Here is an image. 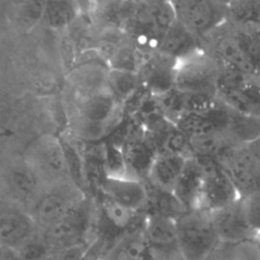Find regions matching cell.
<instances>
[{"mask_svg":"<svg viewBox=\"0 0 260 260\" xmlns=\"http://www.w3.org/2000/svg\"><path fill=\"white\" fill-rule=\"evenodd\" d=\"M122 102L107 86L78 94L74 110V125L86 139H98L111 131L121 120Z\"/></svg>","mask_w":260,"mask_h":260,"instance_id":"1","label":"cell"},{"mask_svg":"<svg viewBox=\"0 0 260 260\" xmlns=\"http://www.w3.org/2000/svg\"><path fill=\"white\" fill-rule=\"evenodd\" d=\"M175 20L172 1L141 2L131 21L132 46L144 58L156 53Z\"/></svg>","mask_w":260,"mask_h":260,"instance_id":"2","label":"cell"},{"mask_svg":"<svg viewBox=\"0 0 260 260\" xmlns=\"http://www.w3.org/2000/svg\"><path fill=\"white\" fill-rule=\"evenodd\" d=\"M175 224L186 260H206L220 242L210 212L203 208L186 210L175 220Z\"/></svg>","mask_w":260,"mask_h":260,"instance_id":"3","label":"cell"},{"mask_svg":"<svg viewBox=\"0 0 260 260\" xmlns=\"http://www.w3.org/2000/svg\"><path fill=\"white\" fill-rule=\"evenodd\" d=\"M22 157L37 174L44 188L71 181L62 138L42 134L27 145Z\"/></svg>","mask_w":260,"mask_h":260,"instance_id":"4","label":"cell"},{"mask_svg":"<svg viewBox=\"0 0 260 260\" xmlns=\"http://www.w3.org/2000/svg\"><path fill=\"white\" fill-rule=\"evenodd\" d=\"M202 51L214 58L222 67L256 74L254 61L240 28L228 21L201 40Z\"/></svg>","mask_w":260,"mask_h":260,"instance_id":"5","label":"cell"},{"mask_svg":"<svg viewBox=\"0 0 260 260\" xmlns=\"http://www.w3.org/2000/svg\"><path fill=\"white\" fill-rule=\"evenodd\" d=\"M94 221L90 206L85 199L69 214L40 232L49 250L59 253L65 249L91 243Z\"/></svg>","mask_w":260,"mask_h":260,"instance_id":"6","label":"cell"},{"mask_svg":"<svg viewBox=\"0 0 260 260\" xmlns=\"http://www.w3.org/2000/svg\"><path fill=\"white\" fill-rule=\"evenodd\" d=\"M217 98L238 114L260 118V76L222 67Z\"/></svg>","mask_w":260,"mask_h":260,"instance_id":"7","label":"cell"},{"mask_svg":"<svg viewBox=\"0 0 260 260\" xmlns=\"http://www.w3.org/2000/svg\"><path fill=\"white\" fill-rule=\"evenodd\" d=\"M85 199L81 188L69 181L44 188L27 212L41 232L65 217Z\"/></svg>","mask_w":260,"mask_h":260,"instance_id":"8","label":"cell"},{"mask_svg":"<svg viewBox=\"0 0 260 260\" xmlns=\"http://www.w3.org/2000/svg\"><path fill=\"white\" fill-rule=\"evenodd\" d=\"M222 66L210 55L200 51L178 62L174 88L189 93L217 95V85Z\"/></svg>","mask_w":260,"mask_h":260,"instance_id":"9","label":"cell"},{"mask_svg":"<svg viewBox=\"0 0 260 260\" xmlns=\"http://www.w3.org/2000/svg\"><path fill=\"white\" fill-rule=\"evenodd\" d=\"M178 23L202 40L226 21L228 2L218 0L172 1Z\"/></svg>","mask_w":260,"mask_h":260,"instance_id":"10","label":"cell"},{"mask_svg":"<svg viewBox=\"0 0 260 260\" xmlns=\"http://www.w3.org/2000/svg\"><path fill=\"white\" fill-rule=\"evenodd\" d=\"M240 197L260 191V137L237 146L218 160Z\"/></svg>","mask_w":260,"mask_h":260,"instance_id":"11","label":"cell"},{"mask_svg":"<svg viewBox=\"0 0 260 260\" xmlns=\"http://www.w3.org/2000/svg\"><path fill=\"white\" fill-rule=\"evenodd\" d=\"M44 186L23 157L0 171V196L28 211Z\"/></svg>","mask_w":260,"mask_h":260,"instance_id":"12","label":"cell"},{"mask_svg":"<svg viewBox=\"0 0 260 260\" xmlns=\"http://www.w3.org/2000/svg\"><path fill=\"white\" fill-rule=\"evenodd\" d=\"M197 158L200 160L203 170L199 208L212 212L240 198L237 188L218 161L206 157Z\"/></svg>","mask_w":260,"mask_h":260,"instance_id":"13","label":"cell"},{"mask_svg":"<svg viewBox=\"0 0 260 260\" xmlns=\"http://www.w3.org/2000/svg\"><path fill=\"white\" fill-rule=\"evenodd\" d=\"M40 231L28 212L0 196V245L17 252Z\"/></svg>","mask_w":260,"mask_h":260,"instance_id":"14","label":"cell"},{"mask_svg":"<svg viewBox=\"0 0 260 260\" xmlns=\"http://www.w3.org/2000/svg\"><path fill=\"white\" fill-rule=\"evenodd\" d=\"M144 233L154 260H186L179 244L174 219L145 214Z\"/></svg>","mask_w":260,"mask_h":260,"instance_id":"15","label":"cell"},{"mask_svg":"<svg viewBox=\"0 0 260 260\" xmlns=\"http://www.w3.org/2000/svg\"><path fill=\"white\" fill-rule=\"evenodd\" d=\"M210 214L220 242L236 243L258 236L247 220L241 198Z\"/></svg>","mask_w":260,"mask_h":260,"instance_id":"16","label":"cell"},{"mask_svg":"<svg viewBox=\"0 0 260 260\" xmlns=\"http://www.w3.org/2000/svg\"><path fill=\"white\" fill-rule=\"evenodd\" d=\"M102 190L105 197L135 212H143L148 202L147 184L136 178L105 177Z\"/></svg>","mask_w":260,"mask_h":260,"instance_id":"17","label":"cell"},{"mask_svg":"<svg viewBox=\"0 0 260 260\" xmlns=\"http://www.w3.org/2000/svg\"><path fill=\"white\" fill-rule=\"evenodd\" d=\"M231 110L220 101L213 108L203 112H192L182 115L175 125L188 137L197 138L224 131Z\"/></svg>","mask_w":260,"mask_h":260,"instance_id":"18","label":"cell"},{"mask_svg":"<svg viewBox=\"0 0 260 260\" xmlns=\"http://www.w3.org/2000/svg\"><path fill=\"white\" fill-rule=\"evenodd\" d=\"M178 62L158 52L143 62V82L153 96L161 95L174 88Z\"/></svg>","mask_w":260,"mask_h":260,"instance_id":"19","label":"cell"},{"mask_svg":"<svg viewBox=\"0 0 260 260\" xmlns=\"http://www.w3.org/2000/svg\"><path fill=\"white\" fill-rule=\"evenodd\" d=\"M187 158L178 153L157 152L145 181L155 189L173 192Z\"/></svg>","mask_w":260,"mask_h":260,"instance_id":"20","label":"cell"},{"mask_svg":"<svg viewBox=\"0 0 260 260\" xmlns=\"http://www.w3.org/2000/svg\"><path fill=\"white\" fill-rule=\"evenodd\" d=\"M202 182L203 170L200 160L195 156L188 157L173 190L174 195L187 210L199 206Z\"/></svg>","mask_w":260,"mask_h":260,"instance_id":"21","label":"cell"},{"mask_svg":"<svg viewBox=\"0 0 260 260\" xmlns=\"http://www.w3.org/2000/svg\"><path fill=\"white\" fill-rule=\"evenodd\" d=\"M202 51L201 40L176 20L164 37L158 53L177 62L183 61Z\"/></svg>","mask_w":260,"mask_h":260,"instance_id":"22","label":"cell"},{"mask_svg":"<svg viewBox=\"0 0 260 260\" xmlns=\"http://www.w3.org/2000/svg\"><path fill=\"white\" fill-rule=\"evenodd\" d=\"M144 223L123 235L104 257L109 260H154L145 237Z\"/></svg>","mask_w":260,"mask_h":260,"instance_id":"23","label":"cell"},{"mask_svg":"<svg viewBox=\"0 0 260 260\" xmlns=\"http://www.w3.org/2000/svg\"><path fill=\"white\" fill-rule=\"evenodd\" d=\"M128 175L132 178L145 181L151 164L157 153L149 140H133L123 150Z\"/></svg>","mask_w":260,"mask_h":260,"instance_id":"24","label":"cell"},{"mask_svg":"<svg viewBox=\"0 0 260 260\" xmlns=\"http://www.w3.org/2000/svg\"><path fill=\"white\" fill-rule=\"evenodd\" d=\"M206 260H260L258 236L236 243L219 242Z\"/></svg>","mask_w":260,"mask_h":260,"instance_id":"25","label":"cell"},{"mask_svg":"<svg viewBox=\"0 0 260 260\" xmlns=\"http://www.w3.org/2000/svg\"><path fill=\"white\" fill-rule=\"evenodd\" d=\"M141 76L138 71L114 69L111 68L107 72L106 86L120 101L129 99L138 88Z\"/></svg>","mask_w":260,"mask_h":260,"instance_id":"26","label":"cell"},{"mask_svg":"<svg viewBox=\"0 0 260 260\" xmlns=\"http://www.w3.org/2000/svg\"><path fill=\"white\" fill-rule=\"evenodd\" d=\"M78 4L73 1H46L43 19L52 28H63L78 15Z\"/></svg>","mask_w":260,"mask_h":260,"instance_id":"27","label":"cell"},{"mask_svg":"<svg viewBox=\"0 0 260 260\" xmlns=\"http://www.w3.org/2000/svg\"><path fill=\"white\" fill-rule=\"evenodd\" d=\"M226 21L234 24L260 23V0L228 2Z\"/></svg>","mask_w":260,"mask_h":260,"instance_id":"28","label":"cell"},{"mask_svg":"<svg viewBox=\"0 0 260 260\" xmlns=\"http://www.w3.org/2000/svg\"><path fill=\"white\" fill-rule=\"evenodd\" d=\"M105 166H106V177H114V178L130 177L128 175L127 165H126L123 150L113 143H109L106 147Z\"/></svg>","mask_w":260,"mask_h":260,"instance_id":"29","label":"cell"},{"mask_svg":"<svg viewBox=\"0 0 260 260\" xmlns=\"http://www.w3.org/2000/svg\"><path fill=\"white\" fill-rule=\"evenodd\" d=\"M46 1H25L17 3L16 19L18 23L28 28L34 26L44 16Z\"/></svg>","mask_w":260,"mask_h":260,"instance_id":"30","label":"cell"},{"mask_svg":"<svg viewBox=\"0 0 260 260\" xmlns=\"http://www.w3.org/2000/svg\"><path fill=\"white\" fill-rule=\"evenodd\" d=\"M235 25H237L240 28L245 39L247 48L255 64L256 75L260 76V23H247Z\"/></svg>","mask_w":260,"mask_h":260,"instance_id":"31","label":"cell"},{"mask_svg":"<svg viewBox=\"0 0 260 260\" xmlns=\"http://www.w3.org/2000/svg\"><path fill=\"white\" fill-rule=\"evenodd\" d=\"M243 208L251 228L260 234V191L240 197Z\"/></svg>","mask_w":260,"mask_h":260,"instance_id":"32","label":"cell"},{"mask_svg":"<svg viewBox=\"0 0 260 260\" xmlns=\"http://www.w3.org/2000/svg\"><path fill=\"white\" fill-rule=\"evenodd\" d=\"M49 253H51V251L43 242L40 233L16 252L20 260H41Z\"/></svg>","mask_w":260,"mask_h":260,"instance_id":"33","label":"cell"},{"mask_svg":"<svg viewBox=\"0 0 260 260\" xmlns=\"http://www.w3.org/2000/svg\"><path fill=\"white\" fill-rule=\"evenodd\" d=\"M91 243L78 245L57 253L58 260H83Z\"/></svg>","mask_w":260,"mask_h":260,"instance_id":"34","label":"cell"},{"mask_svg":"<svg viewBox=\"0 0 260 260\" xmlns=\"http://www.w3.org/2000/svg\"><path fill=\"white\" fill-rule=\"evenodd\" d=\"M6 260H20L16 252L6 249Z\"/></svg>","mask_w":260,"mask_h":260,"instance_id":"35","label":"cell"},{"mask_svg":"<svg viewBox=\"0 0 260 260\" xmlns=\"http://www.w3.org/2000/svg\"><path fill=\"white\" fill-rule=\"evenodd\" d=\"M41 260H58V257H57V253H49L47 256H45L44 258H42Z\"/></svg>","mask_w":260,"mask_h":260,"instance_id":"36","label":"cell"},{"mask_svg":"<svg viewBox=\"0 0 260 260\" xmlns=\"http://www.w3.org/2000/svg\"><path fill=\"white\" fill-rule=\"evenodd\" d=\"M0 260H6V249L0 245Z\"/></svg>","mask_w":260,"mask_h":260,"instance_id":"37","label":"cell"},{"mask_svg":"<svg viewBox=\"0 0 260 260\" xmlns=\"http://www.w3.org/2000/svg\"><path fill=\"white\" fill-rule=\"evenodd\" d=\"M98 260H109V259H107V258H105V257H102V258H100V259H98Z\"/></svg>","mask_w":260,"mask_h":260,"instance_id":"38","label":"cell"},{"mask_svg":"<svg viewBox=\"0 0 260 260\" xmlns=\"http://www.w3.org/2000/svg\"><path fill=\"white\" fill-rule=\"evenodd\" d=\"M258 240H259V242H260V234L258 235Z\"/></svg>","mask_w":260,"mask_h":260,"instance_id":"39","label":"cell"}]
</instances>
